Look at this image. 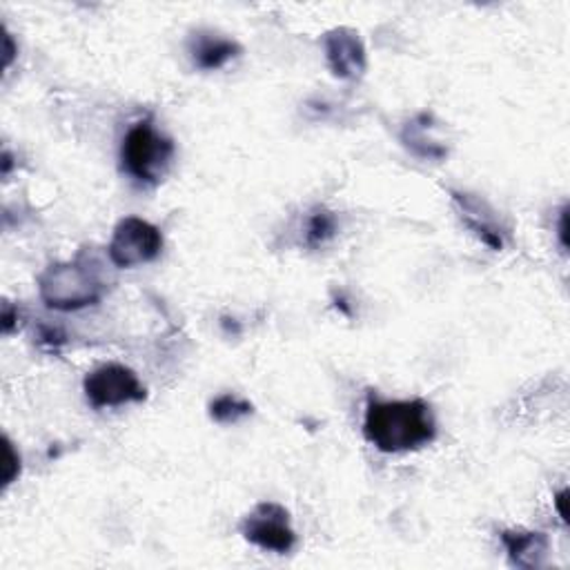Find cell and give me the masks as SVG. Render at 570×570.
<instances>
[{
	"label": "cell",
	"mask_w": 570,
	"mask_h": 570,
	"mask_svg": "<svg viewBox=\"0 0 570 570\" xmlns=\"http://www.w3.org/2000/svg\"><path fill=\"white\" fill-rule=\"evenodd\" d=\"M241 535L252 546L285 555L297 546V533L291 522V513L276 502L256 504L241 522Z\"/></svg>",
	"instance_id": "6"
},
{
	"label": "cell",
	"mask_w": 570,
	"mask_h": 570,
	"mask_svg": "<svg viewBox=\"0 0 570 570\" xmlns=\"http://www.w3.org/2000/svg\"><path fill=\"white\" fill-rule=\"evenodd\" d=\"M39 295L50 310L76 313L106 297V281L83 256L50 265L39 276Z\"/></svg>",
	"instance_id": "2"
},
{
	"label": "cell",
	"mask_w": 570,
	"mask_h": 570,
	"mask_svg": "<svg viewBox=\"0 0 570 570\" xmlns=\"http://www.w3.org/2000/svg\"><path fill=\"white\" fill-rule=\"evenodd\" d=\"M324 52L330 72L341 80H357L368 67L363 41L350 28L330 30L324 36Z\"/></svg>",
	"instance_id": "7"
},
{
	"label": "cell",
	"mask_w": 570,
	"mask_h": 570,
	"mask_svg": "<svg viewBox=\"0 0 570 570\" xmlns=\"http://www.w3.org/2000/svg\"><path fill=\"white\" fill-rule=\"evenodd\" d=\"M337 230H339V223L335 212H330L328 208H317L306 219V245L321 248L335 239Z\"/></svg>",
	"instance_id": "12"
},
{
	"label": "cell",
	"mask_w": 570,
	"mask_h": 570,
	"mask_svg": "<svg viewBox=\"0 0 570 570\" xmlns=\"http://www.w3.org/2000/svg\"><path fill=\"white\" fill-rule=\"evenodd\" d=\"M6 446H3V450H6V463H3V484L6 486H10L19 474H21V454L14 450V446H12V441L6 437V441H3Z\"/></svg>",
	"instance_id": "14"
},
{
	"label": "cell",
	"mask_w": 570,
	"mask_h": 570,
	"mask_svg": "<svg viewBox=\"0 0 570 570\" xmlns=\"http://www.w3.org/2000/svg\"><path fill=\"white\" fill-rule=\"evenodd\" d=\"M252 413H254V406L248 399H241L237 395H221L210 404V419L221 426L239 424Z\"/></svg>",
	"instance_id": "13"
},
{
	"label": "cell",
	"mask_w": 570,
	"mask_h": 570,
	"mask_svg": "<svg viewBox=\"0 0 570 570\" xmlns=\"http://www.w3.org/2000/svg\"><path fill=\"white\" fill-rule=\"evenodd\" d=\"M559 241L561 248H568V208H563L559 217Z\"/></svg>",
	"instance_id": "16"
},
{
	"label": "cell",
	"mask_w": 570,
	"mask_h": 570,
	"mask_svg": "<svg viewBox=\"0 0 570 570\" xmlns=\"http://www.w3.org/2000/svg\"><path fill=\"white\" fill-rule=\"evenodd\" d=\"M83 393L94 410L141 404L147 397L136 372L123 363H103L87 372Z\"/></svg>",
	"instance_id": "4"
},
{
	"label": "cell",
	"mask_w": 570,
	"mask_h": 570,
	"mask_svg": "<svg viewBox=\"0 0 570 570\" xmlns=\"http://www.w3.org/2000/svg\"><path fill=\"white\" fill-rule=\"evenodd\" d=\"M508 559L517 568H539L548 555V537L535 530H504L500 535Z\"/></svg>",
	"instance_id": "10"
},
{
	"label": "cell",
	"mask_w": 570,
	"mask_h": 570,
	"mask_svg": "<svg viewBox=\"0 0 570 570\" xmlns=\"http://www.w3.org/2000/svg\"><path fill=\"white\" fill-rule=\"evenodd\" d=\"M452 201L459 210L461 221L480 237V241L484 245H489L491 250L500 252L504 250L506 243V230L502 228L495 210L480 197H472L468 193H457V189H450Z\"/></svg>",
	"instance_id": "8"
},
{
	"label": "cell",
	"mask_w": 570,
	"mask_h": 570,
	"mask_svg": "<svg viewBox=\"0 0 570 570\" xmlns=\"http://www.w3.org/2000/svg\"><path fill=\"white\" fill-rule=\"evenodd\" d=\"M363 437L379 452H413L437 439L432 408L424 399H368Z\"/></svg>",
	"instance_id": "1"
},
{
	"label": "cell",
	"mask_w": 570,
	"mask_h": 570,
	"mask_svg": "<svg viewBox=\"0 0 570 570\" xmlns=\"http://www.w3.org/2000/svg\"><path fill=\"white\" fill-rule=\"evenodd\" d=\"M566 502H568V491L563 489V491H559V493L555 495V508H557V513H559V517H561V522H563V524H568V511H566Z\"/></svg>",
	"instance_id": "15"
},
{
	"label": "cell",
	"mask_w": 570,
	"mask_h": 570,
	"mask_svg": "<svg viewBox=\"0 0 570 570\" xmlns=\"http://www.w3.org/2000/svg\"><path fill=\"white\" fill-rule=\"evenodd\" d=\"M189 54L199 69L215 72L241 54V45L215 32H197L189 39Z\"/></svg>",
	"instance_id": "9"
},
{
	"label": "cell",
	"mask_w": 570,
	"mask_h": 570,
	"mask_svg": "<svg viewBox=\"0 0 570 570\" xmlns=\"http://www.w3.org/2000/svg\"><path fill=\"white\" fill-rule=\"evenodd\" d=\"M163 252L161 230L139 217H125L117 223L108 245L110 261L121 270H132L152 263Z\"/></svg>",
	"instance_id": "5"
},
{
	"label": "cell",
	"mask_w": 570,
	"mask_h": 570,
	"mask_svg": "<svg viewBox=\"0 0 570 570\" xmlns=\"http://www.w3.org/2000/svg\"><path fill=\"white\" fill-rule=\"evenodd\" d=\"M14 54H17L14 41H12V36H10V34H6V67H10V65H12Z\"/></svg>",
	"instance_id": "17"
},
{
	"label": "cell",
	"mask_w": 570,
	"mask_h": 570,
	"mask_svg": "<svg viewBox=\"0 0 570 570\" xmlns=\"http://www.w3.org/2000/svg\"><path fill=\"white\" fill-rule=\"evenodd\" d=\"M176 147L174 141L161 134L152 121H141L130 128L123 139V169L147 185H158L172 167Z\"/></svg>",
	"instance_id": "3"
},
{
	"label": "cell",
	"mask_w": 570,
	"mask_h": 570,
	"mask_svg": "<svg viewBox=\"0 0 570 570\" xmlns=\"http://www.w3.org/2000/svg\"><path fill=\"white\" fill-rule=\"evenodd\" d=\"M402 143L424 161H443L448 156V147L432 136V117L419 114L408 121L402 130Z\"/></svg>",
	"instance_id": "11"
}]
</instances>
